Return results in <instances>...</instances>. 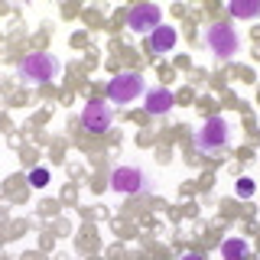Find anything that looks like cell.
<instances>
[{"mask_svg": "<svg viewBox=\"0 0 260 260\" xmlns=\"http://www.w3.org/2000/svg\"><path fill=\"white\" fill-rule=\"evenodd\" d=\"M173 101H176V98H173V91H166V88L150 91V94H146V114H156V117H159V114H166L169 108H173Z\"/></svg>", "mask_w": 260, "mask_h": 260, "instance_id": "obj_8", "label": "cell"}, {"mask_svg": "<svg viewBox=\"0 0 260 260\" xmlns=\"http://www.w3.org/2000/svg\"><path fill=\"white\" fill-rule=\"evenodd\" d=\"M228 10L238 20H254L260 16V0H234V4H228Z\"/></svg>", "mask_w": 260, "mask_h": 260, "instance_id": "obj_10", "label": "cell"}, {"mask_svg": "<svg viewBox=\"0 0 260 260\" xmlns=\"http://www.w3.org/2000/svg\"><path fill=\"white\" fill-rule=\"evenodd\" d=\"M182 260H202V257H199V254H185Z\"/></svg>", "mask_w": 260, "mask_h": 260, "instance_id": "obj_14", "label": "cell"}, {"mask_svg": "<svg viewBox=\"0 0 260 260\" xmlns=\"http://www.w3.org/2000/svg\"><path fill=\"white\" fill-rule=\"evenodd\" d=\"M143 182H146V176L140 166H117L111 173V189L120 195H137L143 189Z\"/></svg>", "mask_w": 260, "mask_h": 260, "instance_id": "obj_5", "label": "cell"}, {"mask_svg": "<svg viewBox=\"0 0 260 260\" xmlns=\"http://www.w3.org/2000/svg\"><path fill=\"white\" fill-rule=\"evenodd\" d=\"M254 192H257L254 179H247V176H244V179H238V195H241V199H250Z\"/></svg>", "mask_w": 260, "mask_h": 260, "instance_id": "obj_12", "label": "cell"}, {"mask_svg": "<svg viewBox=\"0 0 260 260\" xmlns=\"http://www.w3.org/2000/svg\"><path fill=\"white\" fill-rule=\"evenodd\" d=\"M244 254H247V241H241V238H228L221 244V257L224 260H244Z\"/></svg>", "mask_w": 260, "mask_h": 260, "instance_id": "obj_11", "label": "cell"}, {"mask_svg": "<svg viewBox=\"0 0 260 260\" xmlns=\"http://www.w3.org/2000/svg\"><path fill=\"white\" fill-rule=\"evenodd\" d=\"M231 140V130H228V120L224 117H208L202 130L195 134V146L202 153H211V150H221V146Z\"/></svg>", "mask_w": 260, "mask_h": 260, "instance_id": "obj_3", "label": "cell"}, {"mask_svg": "<svg viewBox=\"0 0 260 260\" xmlns=\"http://www.w3.org/2000/svg\"><path fill=\"white\" fill-rule=\"evenodd\" d=\"M150 46H153V52H169V49L176 46V29L173 26H156L150 32Z\"/></svg>", "mask_w": 260, "mask_h": 260, "instance_id": "obj_9", "label": "cell"}, {"mask_svg": "<svg viewBox=\"0 0 260 260\" xmlns=\"http://www.w3.org/2000/svg\"><path fill=\"white\" fill-rule=\"evenodd\" d=\"M140 94H143V75H137V72H120L108 81V98L117 104H130Z\"/></svg>", "mask_w": 260, "mask_h": 260, "instance_id": "obj_4", "label": "cell"}, {"mask_svg": "<svg viewBox=\"0 0 260 260\" xmlns=\"http://www.w3.org/2000/svg\"><path fill=\"white\" fill-rule=\"evenodd\" d=\"M59 59L49 52H32L26 55V59L20 62V78L32 81V85H46V81H52L55 75H59Z\"/></svg>", "mask_w": 260, "mask_h": 260, "instance_id": "obj_1", "label": "cell"}, {"mask_svg": "<svg viewBox=\"0 0 260 260\" xmlns=\"http://www.w3.org/2000/svg\"><path fill=\"white\" fill-rule=\"evenodd\" d=\"M205 43H208L211 52L221 55V59H231V55L241 49L238 32H234V26H228V23H211L205 29Z\"/></svg>", "mask_w": 260, "mask_h": 260, "instance_id": "obj_2", "label": "cell"}, {"mask_svg": "<svg viewBox=\"0 0 260 260\" xmlns=\"http://www.w3.org/2000/svg\"><path fill=\"white\" fill-rule=\"evenodd\" d=\"M111 120H114L111 104H104V101H88L85 111H81V124H85V130H91V134H104L111 127Z\"/></svg>", "mask_w": 260, "mask_h": 260, "instance_id": "obj_6", "label": "cell"}, {"mask_svg": "<svg viewBox=\"0 0 260 260\" xmlns=\"http://www.w3.org/2000/svg\"><path fill=\"white\" fill-rule=\"evenodd\" d=\"M156 26H162V10L153 4H140L130 10V29L134 32H153Z\"/></svg>", "mask_w": 260, "mask_h": 260, "instance_id": "obj_7", "label": "cell"}, {"mask_svg": "<svg viewBox=\"0 0 260 260\" xmlns=\"http://www.w3.org/2000/svg\"><path fill=\"white\" fill-rule=\"evenodd\" d=\"M29 182L36 185V189H43V185L49 182V173H46L43 166H39V169H32V173H29Z\"/></svg>", "mask_w": 260, "mask_h": 260, "instance_id": "obj_13", "label": "cell"}]
</instances>
